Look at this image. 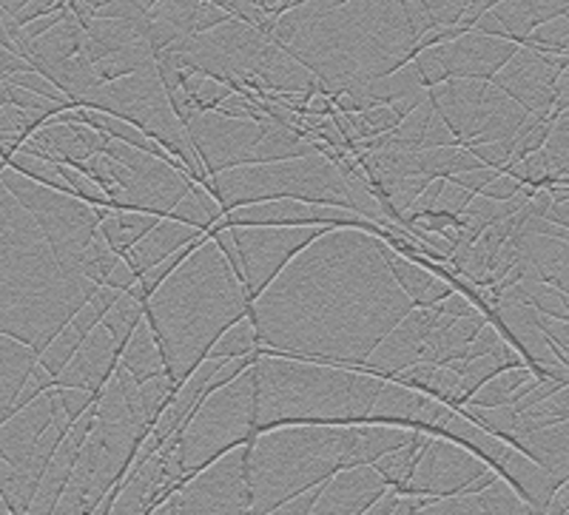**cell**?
<instances>
[{
	"label": "cell",
	"instance_id": "6da1fadb",
	"mask_svg": "<svg viewBox=\"0 0 569 515\" xmlns=\"http://www.w3.org/2000/svg\"><path fill=\"white\" fill-rule=\"evenodd\" d=\"M413 308L379 231L328 228L253 299L251 319L259 354L365 367Z\"/></svg>",
	"mask_w": 569,
	"mask_h": 515
},
{
	"label": "cell",
	"instance_id": "7a4b0ae2",
	"mask_svg": "<svg viewBox=\"0 0 569 515\" xmlns=\"http://www.w3.org/2000/svg\"><path fill=\"white\" fill-rule=\"evenodd\" d=\"M98 290L0 182V334L43 354Z\"/></svg>",
	"mask_w": 569,
	"mask_h": 515
},
{
	"label": "cell",
	"instance_id": "3957f363",
	"mask_svg": "<svg viewBox=\"0 0 569 515\" xmlns=\"http://www.w3.org/2000/svg\"><path fill=\"white\" fill-rule=\"evenodd\" d=\"M251 314V294L211 234L146 299V323L177 385L208 359L228 328Z\"/></svg>",
	"mask_w": 569,
	"mask_h": 515
},
{
	"label": "cell",
	"instance_id": "277c9868",
	"mask_svg": "<svg viewBox=\"0 0 569 515\" xmlns=\"http://www.w3.org/2000/svg\"><path fill=\"white\" fill-rule=\"evenodd\" d=\"M253 379L257 436L291 425H368L388 382L368 374L365 367L322 365L273 354H259Z\"/></svg>",
	"mask_w": 569,
	"mask_h": 515
},
{
	"label": "cell",
	"instance_id": "5b68a950",
	"mask_svg": "<svg viewBox=\"0 0 569 515\" xmlns=\"http://www.w3.org/2000/svg\"><path fill=\"white\" fill-rule=\"evenodd\" d=\"M248 450V515H268L353 464V425H291L259 433Z\"/></svg>",
	"mask_w": 569,
	"mask_h": 515
},
{
	"label": "cell",
	"instance_id": "8992f818",
	"mask_svg": "<svg viewBox=\"0 0 569 515\" xmlns=\"http://www.w3.org/2000/svg\"><path fill=\"white\" fill-rule=\"evenodd\" d=\"M202 186L220 200L228 211L253 202L271 200H299L317 202V206L350 208L348 180L333 157L319 151L291 160L248 162V166L228 168L220 175H211Z\"/></svg>",
	"mask_w": 569,
	"mask_h": 515
},
{
	"label": "cell",
	"instance_id": "52a82bcc",
	"mask_svg": "<svg viewBox=\"0 0 569 515\" xmlns=\"http://www.w3.org/2000/svg\"><path fill=\"white\" fill-rule=\"evenodd\" d=\"M253 438H257V379L251 365L246 374L208 394L177 436V456L186 473V484L231 450L251 445Z\"/></svg>",
	"mask_w": 569,
	"mask_h": 515
},
{
	"label": "cell",
	"instance_id": "ba28073f",
	"mask_svg": "<svg viewBox=\"0 0 569 515\" xmlns=\"http://www.w3.org/2000/svg\"><path fill=\"white\" fill-rule=\"evenodd\" d=\"M498 473L453 438L427 436L416 473L401 496L408 498H450L470 496L492 487Z\"/></svg>",
	"mask_w": 569,
	"mask_h": 515
},
{
	"label": "cell",
	"instance_id": "9c48e42d",
	"mask_svg": "<svg viewBox=\"0 0 569 515\" xmlns=\"http://www.w3.org/2000/svg\"><path fill=\"white\" fill-rule=\"evenodd\" d=\"M228 228L231 242L237 248L240 271L246 279V288L253 299L284 271V265L291 263L305 245L313 242L328 226L302 228V226H213Z\"/></svg>",
	"mask_w": 569,
	"mask_h": 515
},
{
	"label": "cell",
	"instance_id": "30bf717a",
	"mask_svg": "<svg viewBox=\"0 0 569 515\" xmlns=\"http://www.w3.org/2000/svg\"><path fill=\"white\" fill-rule=\"evenodd\" d=\"M182 515H248V450H231L180 489Z\"/></svg>",
	"mask_w": 569,
	"mask_h": 515
},
{
	"label": "cell",
	"instance_id": "8fae6325",
	"mask_svg": "<svg viewBox=\"0 0 569 515\" xmlns=\"http://www.w3.org/2000/svg\"><path fill=\"white\" fill-rule=\"evenodd\" d=\"M439 49L450 80H496L498 71L516 58L521 43L470 29L450 43H441Z\"/></svg>",
	"mask_w": 569,
	"mask_h": 515
},
{
	"label": "cell",
	"instance_id": "7c38bea8",
	"mask_svg": "<svg viewBox=\"0 0 569 515\" xmlns=\"http://www.w3.org/2000/svg\"><path fill=\"white\" fill-rule=\"evenodd\" d=\"M388 493V482L376 473L373 464L348 467L322 484L311 515H365Z\"/></svg>",
	"mask_w": 569,
	"mask_h": 515
},
{
	"label": "cell",
	"instance_id": "4fadbf2b",
	"mask_svg": "<svg viewBox=\"0 0 569 515\" xmlns=\"http://www.w3.org/2000/svg\"><path fill=\"white\" fill-rule=\"evenodd\" d=\"M120 341L111 336V330L103 323L91 330L89 339L83 341V348L78 350V356L66 365L63 374L58 376V385L54 387H80V390H89V394H103V387L109 385V379L114 376L117 365H120Z\"/></svg>",
	"mask_w": 569,
	"mask_h": 515
},
{
	"label": "cell",
	"instance_id": "5bb4252c",
	"mask_svg": "<svg viewBox=\"0 0 569 515\" xmlns=\"http://www.w3.org/2000/svg\"><path fill=\"white\" fill-rule=\"evenodd\" d=\"M521 498L507 482L498 478L492 487L470 496L450 498H416V515H516Z\"/></svg>",
	"mask_w": 569,
	"mask_h": 515
},
{
	"label": "cell",
	"instance_id": "9a60e30c",
	"mask_svg": "<svg viewBox=\"0 0 569 515\" xmlns=\"http://www.w3.org/2000/svg\"><path fill=\"white\" fill-rule=\"evenodd\" d=\"M202 234L206 231H200V228L186 222V219L169 214V217H162L160 222H157V228L149 237L142 239V242H137L134 248L126 254V259H129L131 268L142 277L146 271H151V268H157V265L166 263L169 257H174L177 251H182L186 245L200 239Z\"/></svg>",
	"mask_w": 569,
	"mask_h": 515
},
{
	"label": "cell",
	"instance_id": "2e32d148",
	"mask_svg": "<svg viewBox=\"0 0 569 515\" xmlns=\"http://www.w3.org/2000/svg\"><path fill=\"white\" fill-rule=\"evenodd\" d=\"M40 365V354L12 336L0 334V425L14 416L23 387L34 367Z\"/></svg>",
	"mask_w": 569,
	"mask_h": 515
},
{
	"label": "cell",
	"instance_id": "e0dca14e",
	"mask_svg": "<svg viewBox=\"0 0 569 515\" xmlns=\"http://www.w3.org/2000/svg\"><path fill=\"white\" fill-rule=\"evenodd\" d=\"M120 367L129 370L131 379H134L137 385L154 379V376L169 374V370H166V359H162L160 341H157L154 330H151V325L146 323V319L137 325L131 339L126 341L123 354H120Z\"/></svg>",
	"mask_w": 569,
	"mask_h": 515
},
{
	"label": "cell",
	"instance_id": "ac0fdd59",
	"mask_svg": "<svg viewBox=\"0 0 569 515\" xmlns=\"http://www.w3.org/2000/svg\"><path fill=\"white\" fill-rule=\"evenodd\" d=\"M532 370L530 367H510V370H505V374L492 376L490 382H487L485 387H481L479 394L472 396L467 405L472 407H487V410H492V407H516V394L518 387L525 385V382L532 379Z\"/></svg>",
	"mask_w": 569,
	"mask_h": 515
},
{
	"label": "cell",
	"instance_id": "d6986e66",
	"mask_svg": "<svg viewBox=\"0 0 569 515\" xmlns=\"http://www.w3.org/2000/svg\"><path fill=\"white\" fill-rule=\"evenodd\" d=\"M425 442H427V436H425V433H421V436L416 438L413 445L399 447V450L388 453V456H382V458H379V462L373 464L376 473H379V476H382L385 482H388V487L396 489L399 496H401V493H405V487H408V484H410V478H413L416 464H419L421 450H425Z\"/></svg>",
	"mask_w": 569,
	"mask_h": 515
},
{
	"label": "cell",
	"instance_id": "ffe728a7",
	"mask_svg": "<svg viewBox=\"0 0 569 515\" xmlns=\"http://www.w3.org/2000/svg\"><path fill=\"white\" fill-rule=\"evenodd\" d=\"M259 350V339H257V328H253L251 314L246 319L228 328L226 334L217 339V345L211 348V359H240V356H251Z\"/></svg>",
	"mask_w": 569,
	"mask_h": 515
},
{
	"label": "cell",
	"instance_id": "44dd1931",
	"mask_svg": "<svg viewBox=\"0 0 569 515\" xmlns=\"http://www.w3.org/2000/svg\"><path fill=\"white\" fill-rule=\"evenodd\" d=\"M319 489H322V487L311 489V493H305V496H299V498H293V502L282 504V507L273 509V513H268V515H311L313 504H317V498H319Z\"/></svg>",
	"mask_w": 569,
	"mask_h": 515
},
{
	"label": "cell",
	"instance_id": "7402d4cb",
	"mask_svg": "<svg viewBox=\"0 0 569 515\" xmlns=\"http://www.w3.org/2000/svg\"><path fill=\"white\" fill-rule=\"evenodd\" d=\"M399 502H401L399 493H396V489H390L388 496H385L379 504H373V507H370L365 515H393V509L399 507Z\"/></svg>",
	"mask_w": 569,
	"mask_h": 515
},
{
	"label": "cell",
	"instance_id": "603a6c76",
	"mask_svg": "<svg viewBox=\"0 0 569 515\" xmlns=\"http://www.w3.org/2000/svg\"><path fill=\"white\" fill-rule=\"evenodd\" d=\"M393 515H416V498H408V496H401L399 507L393 509Z\"/></svg>",
	"mask_w": 569,
	"mask_h": 515
},
{
	"label": "cell",
	"instance_id": "cb8c5ba5",
	"mask_svg": "<svg viewBox=\"0 0 569 515\" xmlns=\"http://www.w3.org/2000/svg\"><path fill=\"white\" fill-rule=\"evenodd\" d=\"M0 515H14L12 509H9V504H7V498L0 496Z\"/></svg>",
	"mask_w": 569,
	"mask_h": 515
},
{
	"label": "cell",
	"instance_id": "d4e9b609",
	"mask_svg": "<svg viewBox=\"0 0 569 515\" xmlns=\"http://www.w3.org/2000/svg\"><path fill=\"white\" fill-rule=\"evenodd\" d=\"M140 3H142V7H146V9H149V12H151V7H154L157 0H140Z\"/></svg>",
	"mask_w": 569,
	"mask_h": 515
},
{
	"label": "cell",
	"instance_id": "484cf974",
	"mask_svg": "<svg viewBox=\"0 0 569 515\" xmlns=\"http://www.w3.org/2000/svg\"><path fill=\"white\" fill-rule=\"evenodd\" d=\"M3 168H7V162H3V157H0V171H3Z\"/></svg>",
	"mask_w": 569,
	"mask_h": 515
}]
</instances>
